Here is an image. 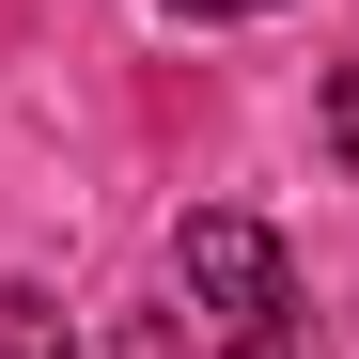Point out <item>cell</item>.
I'll return each mask as SVG.
<instances>
[{
    "label": "cell",
    "instance_id": "obj_1",
    "mask_svg": "<svg viewBox=\"0 0 359 359\" xmlns=\"http://www.w3.org/2000/svg\"><path fill=\"white\" fill-rule=\"evenodd\" d=\"M172 281H188V313H203V328H234V344H297V266H281V234H266V219L188 203V219H172Z\"/></svg>",
    "mask_w": 359,
    "mask_h": 359
},
{
    "label": "cell",
    "instance_id": "obj_2",
    "mask_svg": "<svg viewBox=\"0 0 359 359\" xmlns=\"http://www.w3.org/2000/svg\"><path fill=\"white\" fill-rule=\"evenodd\" d=\"M0 359H79V328H63V297L0 281Z\"/></svg>",
    "mask_w": 359,
    "mask_h": 359
},
{
    "label": "cell",
    "instance_id": "obj_3",
    "mask_svg": "<svg viewBox=\"0 0 359 359\" xmlns=\"http://www.w3.org/2000/svg\"><path fill=\"white\" fill-rule=\"evenodd\" d=\"M328 156H344V172H359V63H344V79H328Z\"/></svg>",
    "mask_w": 359,
    "mask_h": 359
},
{
    "label": "cell",
    "instance_id": "obj_4",
    "mask_svg": "<svg viewBox=\"0 0 359 359\" xmlns=\"http://www.w3.org/2000/svg\"><path fill=\"white\" fill-rule=\"evenodd\" d=\"M156 16H203V32H219V16H281V0H156Z\"/></svg>",
    "mask_w": 359,
    "mask_h": 359
}]
</instances>
